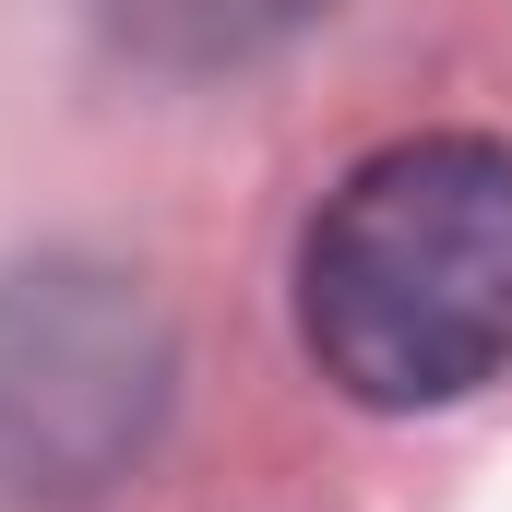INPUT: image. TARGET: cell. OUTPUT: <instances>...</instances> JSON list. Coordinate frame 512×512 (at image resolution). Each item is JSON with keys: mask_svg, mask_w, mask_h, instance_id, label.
I'll list each match as a JSON object with an SVG mask.
<instances>
[{"mask_svg": "<svg viewBox=\"0 0 512 512\" xmlns=\"http://www.w3.org/2000/svg\"><path fill=\"white\" fill-rule=\"evenodd\" d=\"M298 334L322 382L417 417L512 370V143L417 131L346 167L298 239Z\"/></svg>", "mask_w": 512, "mask_h": 512, "instance_id": "1", "label": "cell"}, {"mask_svg": "<svg viewBox=\"0 0 512 512\" xmlns=\"http://www.w3.org/2000/svg\"><path fill=\"white\" fill-rule=\"evenodd\" d=\"M179 393V346L155 298L108 262L0 274V501L72 512L155 453Z\"/></svg>", "mask_w": 512, "mask_h": 512, "instance_id": "2", "label": "cell"}, {"mask_svg": "<svg viewBox=\"0 0 512 512\" xmlns=\"http://www.w3.org/2000/svg\"><path fill=\"white\" fill-rule=\"evenodd\" d=\"M84 12L120 36L131 60H155V72H227V60L286 48L322 0H84Z\"/></svg>", "mask_w": 512, "mask_h": 512, "instance_id": "3", "label": "cell"}]
</instances>
